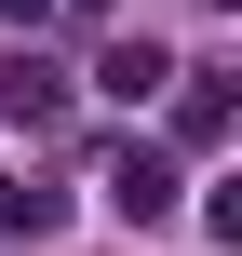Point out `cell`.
<instances>
[{
  "mask_svg": "<svg viewBox=\"0 0 242 256\" xmlns=\"http://www.w3.org/2000/svg\"><path fill=\"white\" fill-rule=\"evenodd\" d=\"M108 216L162 230V216H175V148H148V135H135V148H108Z\"/></svg>",
  "mask_w": 242,
  "mask_h": 256,
  "instance_id": "obj_1",
  "label": "cell"
},
{
  "mask_svg": "<svg viewBox=\"0 0 242 256\" xmlns=\"http://www.w3.org/2000/svg\"><path fill=\"white\" fill-rule=\"evenodd\" d=\"M0 122H13V135H54V122H67V68H54V54H13V68H0Z\"/></svg>",
  "mask_w": 242,
  "mask_h": 256,
  "instance_id": "obj_2",
  "label": "cell"
},
{
  "mask_svg": "<svg viewBox=\"0 0 242 256\" xmlns=\"http://www.w3.org/2000/svg\"><path fill=\"white\" fill-rule=\"evenodd\" d=\"M162 81H175V54H162V40H108V68H94V94H121V108H148Z\"/></svg>",
  "mask_w": 242,
  "mask_h": 256,
  "instance_id": "obj_3",
  "label": "cell"
},
{
  "mask_svg": "<svg viewBox=\"0 0 242 256\" xmlns=\"http://www.w3.org/2000/svg\"><path fill=\"white\" fill-rule=\"evenodd\" d=\"M54 230H67V189H27V176H13V189H0V243H54Z\"/></svg>",
  "mask_w": 242,
  "mask_h": 256,
  "instance_id": "obj_4",
  "label": "cell"
},
{
  "mask_svg": "<svg viewBox=\"0 0 242 256\" xmlns=\"http://www.w3.org/2000/svg\"><path fill=\"white\" fill-rule=\"evenodd\" d=\"M67 14H108V0H67Z\"/></svg>",
  "mask_w": 242,
  "mask_h": 256,
  "instance_id": "obj_5",
  "label": "cell"
}]
</instances>
